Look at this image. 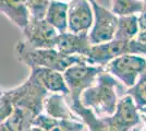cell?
Segmentation results:
<instances>
[{"instance_id":"obj_1","label":"cell","mask_w":146,"mask_h":131,"mask_svg":"<svg viewBox=\"0 0 146 131\" xmlns=\"http://www.w3.org/2000/svg\"><path fill=\"white\" fill-rule=\"evenodd\" d=\"M119 86L120 82L104 71L97 76L95 83L81 94V104L91 109L98 118L109 117L116 110Z\"/></svg>"},{"instance_id":"obj_2","label":"cell","mask_w":146,"mask_h":131,"mask_svg":"<svg viewBox=\"0 0 146 131\" xmlns=\"http://www.w3.org/2000/svg\"><path fill=\"white\" fill-rule=\"evenodd\" d=\"M18 59L31 68H47L63 72L67 68L76 63H87L86 57L66 56L56 48L49 49H32L23 39L19 41L15 46ZM88 65V63H87Z\"/></svg>"},{"instance_id":"obj_3","label":"cell","mask_w":146,"mask_h":131,"mask_svg":"<svg viewBox=\"0 0 146 131\" xmlns=\"http://www.w3.org/2000/svg\"><path fill=\"white\" fill-rule=\"evenodd\" d=\"M104 69L117 81L130 88L136 83L140 75L146 71V59L141 55L124 54L111 60Z\"/></svg>"},{"instance_id":"obj_4","label":"cell","mask_w":146,"mask_h":131,"mask_svg":"<svg viewBox=\"0 0 146 131\" xmlns=\"http://www.w3.org/2000/svg\"><path fill=\"white\" fill-rule=\"evenodd\" d=\"M105 71L104 67L91 66L87 63H76L67 68L63 72V79L69 88V100H79L81 94L92 86L97 76Z\"/></svg>"},{"instance_id":"obj_5","label":"cell","mask_w":146,"mask_h":131,"mask_svg":"<svg viewBox=\"0 0 146 131\" xmlns=\"http://www.w3.org/2000/svg\"><path fill=\"white\" fill-rule=\"evenodd\" d=\"M91 5L94 14V22L88 32L91 45H98L112 41L116 33L118 17L95 0H92Z\"/></svg>"},{"instance_id":"obj_6","label":"cell","mask_w":146,"mask_h":131,"mask_svg":"<svg viewBox=\"0 0 146 131\" xmlns=\"http://www.w3.org/2000/svg\"><path fill=\"white\" fill-rule=\"evenodd\" d=\"M24 43L32 49L55 48L59 33L46 22L45 19L37 20L30 18L29 23L21 30Z\"/></svg>"},{"instance_id":"obj_7","label":"cell","mask_w":146,"mask_h":131,"mask_svg":"<svg viewBox=\"0 0 146 131\" xmlns=\"http://www.w3.org/2000/svg\"><path fill=\"white\" fill-rule=\"evenodd\" d=\"M105 119L113 131H133L142 122L140 110L129 94L119 98L115 112Z\"/></svg>"},{"instance_id":"obj_8","label":"cell","mask_w":146,"mask_h":131,"mask_svg":"<svg viewBox=\"0 0 146 131\" xmlns=\"http://www.w3.org/2000/svg\"><path fill=\"white\" fill-rule=\"evenodd\" d=\"M94 22L90 0H71L68 2V32L88 33Z\"/></svg>"},{"instance_id":"obj_9","label":"cell","mask_w":146,"mask_h":131,"mask_svg":"<svg viewBox=\"0 0 146 131\" xmlns=\"http://www.w3.org/2000/svg\"><path fill=\"white\" fill-rule=\"evenodd\" d=\"M129 43L123 41L112 39L110 42L92 45L91 49L86 56V61L91 66L105 67L107 63L119 56L129 53Z\"/></svg>"},{"instance_id":"obj_10","label":"cell","mask_w":146,"mask_h":131,"mask_svg":"<svg viewBox=\"0 0 146 131\" xmlns=\"http://www.w3.org/2000/svg\"><path fill=\"white\" fill-rule=\"evenodd\" d=\"M91 46L88 33L74 34L66 32L58 35L55 48L66 56L86 57L91 49Z\"/></svg>"},{"instance_id":"obj_11","label":"cell","mask_w":146,"mask_h":131,"mask_svg":"<svg viewBox=\"0 0 146 131\" xmlns=\"http://www.w3.org/2000/svg\"><path fill=\"white\" fill-rule=\"evenodd\" d=\"M31 74L47 91L48 94L69 95V88L64 82L63 75L59 71L47 68H31Z\"/></svg>"},{"instance_id":"obj_12","label":"cell","mask_w":146,"mask_h":131,"mask_svg":"<svg viewBox=\"0 0 146 131\" xmlns=\"http://www.w3.org/2000/svg\"><path fill=\"white\" fill-rule=\"evenodd\" d=\"M43 112L55 119L80 120L79 117L71 110L66 96L62 94H48L44 100Z\"/></svg>"},{"instance_id":"obj_13","label":"cell","mask_w":146,"mask_h":131,"mask_svg":"<svg viewBox=\"0 0 146 131\" xmlns=\"http://www.w3.org/2000/svg\"><path fill=\"white\" fill-rule=\"evenodd\" d=\"M0 13L20 30L24 29L30 21L26 0H0Z\"/></svg>"},{"instance_id":"obj_14","label":"cell","mask_w":146,"mask_h":131,"mask_svg":"<svg viewBox=\"0 0 146 131\" xmlns=\"http://www.w3.org/2000/svg\"><path fill=\"white\" fill-rule=\"evenodd\" d=\"M67 102L70 108H71V110L79 117L80 120L84 124V126L87 127L88 131H113L111 129V127L108 125V122L106 121V119L96 117L91 109L85 108L81 104L80 98L79 100H69V98H67ZM136 129H134L133 131H139Z\"/></svg>"},{"instance_id":"obj_15","label":"cell","mask_w":146,"mask_h":131,"mask_svg":"<svg viewBox=\"0 0 146 131\" xmlns=\"http://www.w3.org/2000/svg\"><path fill=\"white\" fill-rule=\"evenodd\" d=\"M32 126L39 127L44 131H83L85 127L81 120L55 119L45 115L44 112L39 114L34 119Z\"/></svg>"},{"instance_id":"obj_16","label":"cell","mask_w":146,"mask_h":131,"mask_svg":"<svg viewBox=\"0 0 146 131\" xmlns=\"http://www.w3.org/2000/svg\"><path fill=\"white\" fill-rule=\"evenodd\" d=\"M44 19L59 34L68 32V2L50 0Z\"/></svg>"},{"instance_id":"obj_17","label":"cell","mask_w":146,"mask_h":131,"mask_svg":"<svg viewBox=\"0 0 146 131\" xmlns=\"http://www.w3.org/2000/svg\"><path fill=\"white\" fill-rule=\"evenodd\" d=\"M140 33L139 17L137 15H128V17H118L116 33L113 39L131 42L135 39Z\"/></svg>"},{"instance_id":"obj_18","label":"cell","mask_w":146,"mask_h":131,"mask_svg":"<svg viewBox=\"0 0 146 131\" xmlns=\"http://www.w3.org/2000/svg\"><path fill=\"white\" fill-rule=\"evenodd\" d=\"M144 8V0H111V12L117 17L139 15Z\"/></svg>"},{"instance_id":"obj_19","label":"cell","mask_w":146,"mask_h":131,"mask_svg":"<svg viewBox=\"0 0 146 131\" xmlns=\"http://www.w3.org/2000/svg\"><path fill=\"white\" fill-rule=\"evenodd\" d=\"M127 94L133 98L139 109L146 107V71L140 75L133 86L128 88Z\"/></svg>"},{"instance_id":"obj_20","label":"cell","mask_w":146,"mask_h":131,"mask_svg":"<svg viewBox=\"0 0 146 131\" xmlns=\"http://www.w3.org/2000/svg\"><path fill=\"white\" fill-rule=\"evenodd\" d=\"M49 1L50 0H26V7L30 13V18L37 20L44 19Z\"/></svg>"},{"instance_id":"obj_21","label":"cell","mask_w":146,"mask_h":131,"mask_svg":"<svg viewBox=\"0 0 146 131\" xmlns=\"http://www.w3.org/2000/svg\"><path fill=\"white\" fill-rule=\"evenodd\" d=\"M12 112L13 103L6 91L0 96V125L5 124V121L11 116Z\"/></svg>"},{"instance_id":"obj_22","label":"cell","mask_w":146,"mask_h":131,"mask_svg":"<svg viewBox=\"0 0 146 131\" xmlns=\"http://www.w3.org/2000/svg\"><path fill=\"white\" fill-rule=\"evenodd\" d=\"M129 53L141 55V56H146V44L139 43L135 39L131 41L129 43Z\"/></svg>"},{"instance_id":"obj_23","label":"cell","mask_w":146,"mask_h":131,"mask_svg":"<svg viewBox=\"0 0 146 131\" xmlns=\"http://www.w3.org/2000/svg\"><path fill=\"white\" fill-rule=\"evenodd\" d=\"M137 17H139L140 31H144V30H146V0H144V8H143V11H142Z\"/></svg>"},{"instance_id":"obj_24","label":"cell","mask_w":146,"mask_h":131,"mask_svg":"<svg viewBox=\"0 0 146 131\" xmlns=\"http://www.w3.org/2000/svg\"><path fill=\"white\" fill-rule=\"evenodd\" d=\"M135 41L142 44H146V30L144 31H140V33L137 34V36L135 37Z\"/></svg>"},{"instance_id":"obj_25","label":"cell","mask_w":146,"mask_h":131,"mask_svg":"<svg viewBox=\"0 0 146 131\" xmlns=\"http://www.w3.org/2000/svg\"><path fill=\"white\" fill-rule=\"evenodd\" d=\"M141 117H142V122L139 126V131H146V116L141 115Z\"/></svg>"},{"instance_id":"obj_26","label":"cell","mask_w":146,"mask_h":131,"mask_svg":"<svg viewBox=\"0 0 146 131\" xmlns=\"http://www.w3.org/2000/svg\"><path fill=\"white\" fill-rule=\"evenodd\" d=\"M27 131H44L43 129H40L39 127H35V126H32L30 129Z\"/></svg>"},{"instance_id":"obj_27","label":"cell","mask_w":146,"mask_h":131,"mask_svg":"<svg viewBox=\"0 0 146 131\" xmlns=\"http://www.w3.org/2000/svg\"><path fill=\"white\" fill-rule=\"evenodd\" d=\"M141 112V115H144V116H146V107H143V108H141V109H139Z\"/></svg>"},{"instance_id":"obj_28","label":"cell","mask_w":146,"mask_h":131,"mask_svg":"<svg viewBox=\"0 0 146 131\" xmlns=\"http://www.w3.org/2000/svg\"><path fill=\"white\" fill-rule=\"evenodd\" d=\"M0 131H7L6 127H5L3 124H2V125H0Z\"/></svg>"},{"instance_id":"obj_29","label":"cell","mask_w":146,"mask_h":131,"mask_svg":"<svg viewBox=\"0 0 146 131\" xmlns=\"http://www.w3.org/2000/svg\"><path fill=\"white\" fill-rule=\"evenodd\" d=\"M60 1H66V2H68V1H71V0H60ZM90 1H92V0H90Z\"/></svg>"},{"instance_id":"obj_30","label":"cell","mask_w":146,"mask_h":131,"mask_svg":"<svg viewBox=\"0 0 146 131\" xmlns=\"http://www.w3.org/2000/svg\"><path fill=\"white\" fill-rule=\"evenodd\" d=\"M2 93H3V92H2V91H1V90H0V96H1V95H2Z\"/></svg>"}]
</instances>
